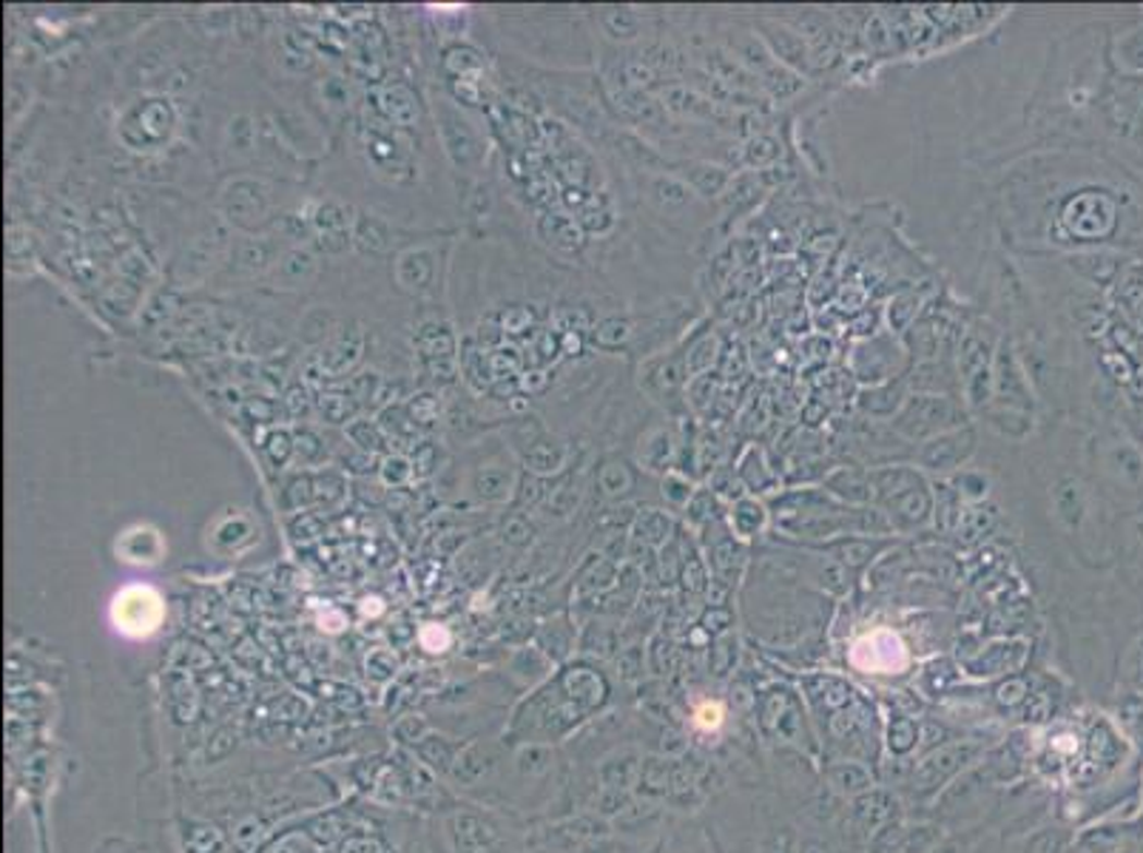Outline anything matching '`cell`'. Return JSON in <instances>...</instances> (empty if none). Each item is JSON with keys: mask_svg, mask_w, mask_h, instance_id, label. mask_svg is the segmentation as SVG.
Masks as SVG:
<instances>
[{"mask_svg": "<svg viewBox=\"0 0 1143 853\" xmlns=\"http://www.w3.org/2000/svg\"><path fill=\"white\" fill-rule=\"evenodd\" d=\"M874 503L888 515L893 533H919L933 521V484L916 464L871 470Z\"/></svg>", "mask_w": 1143, "mask_h": 853, "instance_id": "6da1fadb", "label": "cell"}, {"mask_svg": "<svg viewBox=\"0 0 1143 853\" xmlns=\"http://www.w3.org/2000/svg\"><path fill=\"white\" fill-rule=\"evenodd\" d=\"M968 422V404L961 402L959 395L911 393L899 416L890 422V430L908 444H922L941 432L959 430Z\"/></svg>", "mask_w": 1143, "mask_h": 853, "instance_id": "7a4b0ae2", "label": "cell"}, {"mask_svg": "<svg viewBox=\"0 0 1143 853\" xmlns=\"http://www.w3.org/2000/svg\"><path fill=\"white\" fill-rule=\"evenodd\" d=\"M848 365H851V376L860 381L862 387H874L885 385V381L890 379L908 376L913 358L911 353H908V348H904L893 333H881L867 336V339L853 344Z\"/></svg>", "mask_w": 1143, "mask_h": 853, "instance_id": "3957f363", "label": "cell"}, {"mask_svg": "<svg viewBox=\"0 0 1143 853\" xmlns=\"http://www.w3.org/2000/svg\"><path fill=\"white\" fill-rule=\"evenodd\" d=\"M162 618H166V606L151 586H125L111 600V623L120 635L132 641L151 637L162 626Z\"/></svg>", "mask_w": 1143, "mask_h": 853, "instance_id": "277c9868", "label": "cell"}, {"mask_svg": "<svg viewBox=\"0 0 1143 853\" xmlns=\"http://www.w3.org/2000/svg\"><path fill=\"white\" fill-rule=\"evenodd\" d=\"M976 427H973V424H964L959 430L941 432V436L931 438V441L916 444L911 459L925 475L950 478V475L959 473L961 467H968V461L973 459V452H976Z\"/></svg>", "mask_w": 1143, "mask_h": 853, "instance_id": "5b68a950", "label": "cell"}, {"mask_svg": "<svg viewBox=\"0 0 1143 853\" xmlns=\"http://www.w3.org/2000/svg\"><path fill=\"white\" fill-rule=\"evenodd\" d=\"M993 379H996V395L990 404H1005V407L1033 413L1035 399L1030 390V376L1021 367L1010 339H1001V344H998L996 358H993Z\"/></svg>", "mask_w": 1143, "mask_h": 853, "instance_id": "8992f818", "label": "cell"}, {"mask_svg": "<svg viewBox=\"0 0 1143 853\" xmlns=\"http://www.w3.org/2000/svg\"><path fill=\"white\" fill-rule=\"evenodd\" d=\"M978 754V745L973 743H953V745H941L936 752L927 754L916 768H913V791H936V788L945 785L953 773H959L961 768L968 766L970 759Z\"/></svg>", "mask_w": 1143, "mask_h": 853, "instance_id": "52a82bcc", "label": "cell"}, {"mask_svg": "<svg viewBox=\"0 0 1143 853\" xmlns=\"http://www.w3.org/2000/svg\"><path fill=\"white\" fill-rule=\"evenodd\" d=\"M757 35L763 37V44L768 46L774 58L782 63V66L794 69L797 74H808L814 66V54H811L808 40L797 32V26H788V23L779 21H757Z\"/></svg>", "mask_w": 1143, "mask_h": 853, "instance_id": "ba28073f", "label": "cell"}, {"mask_svg": "<svg viewBox=\"0 0 1143 853\" xmlns=\"http://www.w3.org/2000/svg\"><path fill=\"white\" fill-rule=\"evenodd\" d=\"M759 726L768 736L782 743H800L805 736L800 703L791 692H768L759 703Z\"/></svg>", "mask_w": 1143, "mask_h": 853, "instance_id": "9c48e42d", "label": "cell"}, {"mask_svg": "<svg viewBox=\"0 0 1143 853\" xmlns=\"http://www.w3.org/2000/svg\"><path fill=\"white\" fill-rule=\"evenodd\" d=\"M908 399H911V385H908V376H902V379H890L885 385L860 387L853 404L871 422H885V418L893 422Z\"/></svg>", "mask_w": 1143, "mask_h": 853, "instance_id": "30bf717a", "label": "cell"}, {"mask_svg": "<svg viewBox=\"0 0 1143 853\" xmlns=\"http://www.w3.org/2000/svg\"><path fill=\"white\" fill-rule=\"evenodd\" d=\"M819 487L830 498H837L846 507H871L874 503V484H871V470H862L856 464H842L825 473L819 478Z\"/></svg>", "mask_w": 1143, "mask_h": 853, "instance_id": "8fae6325", "label": "cell"}, {"mask_svg": "<svg viewBox=\"0 0 1143 853\" xmlns=\"http://www.w3.org/2000/svg\"><path fill=\"white\" fill-rule=\"evenodd\" d=\"M674 168H678L674 174H678L703 203L720 199L722 194H726V188L731 185V180H734V174H731L726 166L712 160H700V157H689V160L678 162Z\"/></svg>", "mask_w": 1143, "mask_h": 853, "instance_id": "7c38bea8", "label": "cell"}, {"mask_svg": "<svg viewBox=\"0 0 1143 853\" xmlns=\"http://www.w3.org/2000/svg\"><path fill=\"white\" fill-rule=\"evenodd\" d=\"M734 473L737 478H740V484L745 487V492H751V496L774 492V489L782 484V475H779V470L768 461V452L757 444H749L740 452Z\"/></svg>", "mask_w": 1143, "mask_h": 853, "instance_id": "4fadbf2b", "label": "cell"}, {"mask_svg": "<svg viewBox=\"0 0 1143 853\" xmlns=\"http://www.w3.org/2000/svg\"><path fill=\"white\" fill-rule=\"evenodd\" d=\"M452 837H455L459 853H498L503 845V839L496 825H489L487 819L473 817V814H464V817L459 814V817L452 819Z\"/></svg>", "mask_w": 1143, "mask_h": 853, "instance_id": "5bb4252c", "label": "cell"}, {"mask_svg": "<svg viewBox=\"0 0 1143 853\" xmlns=\"http://www.w3.org/2000/svg\"><path fill=\"white\" fill-rule=\"evenodd\" d=\"M896 808H899V803H896L893 794L881 791V788H871L867 794L853 800V819H856L862 831L876 833L881 825L893 822Z\"/></svg>", "mask_w": 1143, "mask_h": 853, "instance_id": "9a60e30c", "label": "cell"}, {"mask_svg": "<svg viewBox=\"0 0 1143 853\" xmlns=\"http://www.w3.org/2000/svg\"><path fill=\"white\" fill-rule=\"evenodd\" d=\"M888 547V540L881 538H860V535H842V538L830 540L823 549H828L830 558L839 561L848 572H860L867 563L874 561L876 555H881V549Z\"/></svg>", "mask_w": 1143, "mask_h": 853, "instance_id": "2e32d148", "label": "cell"}, {"mask_svg": "<svg viewBox=\"0 0 1143 853\" xmlns=\"http://www.w3.org/2000/svg\"><path fill=\"white\" fill-rule=\"evenodd\" d=\"M1028 657V643L1021 641H1007L996 643L990 649H984L982 655L968 666L970 674H978V678H993V674H1007V671H1016Z\"/></svg>", "mask_w": 1143, "mask_h": 853, "instance_id": "e0dca14e", "label": "cell"}, {"mask_svg": "<svg viewBox=\"0 0 1143 853\" xmlns=\"http://www.w3.org/2000/svg\"><path fill=\"white\" fill-rule=\"evenodd\" d=\"M771 521V510L765 507V501H759L757 496H743L734 498L729 507V529L737 538L751 540L757 535L765 533V526Z\"/></svg>", "mask_w": 1143, "mask_h": 853, "instance_id": "ac0fdd59", "label": "cell"}, {"mask_svg": "<svg viewBox=\"0 0 1143 853\" xmlns=\"http://www.w3.org/2000/svg\"><path fill=\"white\" fill-rule=\"evenodd\" d=\"M117 552L129 563H157L162 555V540L148 526H137L123 535V540L117 544Z\"/></svg>", "mask_w": 1143, "mask_h": 853, "instance_id": "d6986e66", "label": "cell"}, {"mask_svg": "<svg viewBox=\"0 0 1143 853\" xmlns=\"http://www.w3.org/2000/svg\"><path fill=\"white\" fill-rule=\"evenodd\" d=\"M998 524V510L993 503H970L968 510H961L959 526H956V535H959L961 544H978L982 538L996 529Z\"/></svg>", "mask_w": 1143, "mask_h": 853, "instance_id": "ffe728a7", "label": "cell"}, {"mask_svg": "<svg viewBox=\"0 0 1143 853\" xmlns=\"http://www.w3.org/2000/svg\"><path fill=\"white\" fill-rule=\"evenodd\" d=\"M961 496L956 492V487L950 484V478H939L933 482V524L941 533H956L961 519Z\"/></svg>", "mask_w": 1143, "mask_h": 853, "instance_id": "44dd1931", "label": "cell"}, {"mask_svg": "<svg viewBox=\"0 0 1143 853\" xmlns=\"http://www.w3.org/2000/svg\"><path fill=\"white\" fill-rule=\"evenodd\" d=\"M982 418H987L993 430L1005 438H1028L1033 432V413H1024V410L1005 407V404H987L982 410Z\"/></svg>", "mask_w": 1143, "mask_h": 853, "instance_id": "7402d4cb", "label": "cell"}, {"mask_svg": "<svg viewBox=\"0 0 1143 853\" xmlns=\"http://www.w3.org/2000/svg\"><path fill=\"white\" fill-rule=\"evenodd\" d=\"M825 780L834 791L846 796H862L874 788V777L862 763H834L825 768Z\"/></svg>", "mask_w": 1143, "mask_h": 853, "instance_id": "603a6c76", "label": "cell"}, {"mask_svg": "<svg viewBox=\"0 0 1143 853\" xmlns=\"http://www.w3.org/2000/svg\"><path fill=\"white\" fill-rule=\"evenodd\" d=\"M927 302L925 291H902L896 293L893 300L885 307V316H888V328L890 333H904V330L913 328V321L922 316V307Z\"/></svg>", "mask_w": 1143, "mask_h": 853, "instance_id": "cb8c5ba5", "label": "cell"}, {"mask_svg": "<svg viewBox=\"0 0 1143 853\" xmlns=\"http://www.w3.org/2000/svg\"><path fill=\"white\" fill-rule=\"evenodd\" d=\"M740 154H743V166L757 168V171H768V168H774L782 160V154L786 151H782L779 137H774V134L768 132H757L745 139Z\"/></svg>", "mask_w": 1143, "mask_h": 853, "instance_id": "d4e9b609", "label": "cell"}, {"mask_svg": "<svg viewBox=\"0 0 1143 853\" xmlns=\"http://www.w3.org/2000/svg\"><path fill=\"white\" fill-rule=\"evenodd\" d=\"M641 757L634 752H620L615 757H609L600 766V782L604 788H615V791H629L634 780H641Z\"/></svg>", "mask_w": 1143, "mask_h": 853, "instance_id": "484cf974", "label": "cell"}, {"mask_svg": "<svg viewBox=\"0 0 1143 853\" xmlns=\"http://www.w3.org/2000/svg\"><path fill=\"white\" fill-rule=\"evenodd\" d=\"M720 339L714 333H706V336H700V339H694L692 344H689V353H685V367H689V376H708V370H712V365L720 358Z\"/></svg>", "mask_w": 1143, "mask_h": 853, "instance_id": "4316f807", "label": "cell"}, {"mask_svg": "<svg viewBox=\"0 0 1143 853\" xmlns=\"http://www.w3.org/2000/svg\"><path fill=\"white\" fill-rule=\"evenodd\" d=\"M641 785L646 794H669V791H674V759H646L641 766Z\"/></svg>", "mask_w": 1143, "mask_h": 853, "instance_id": "83f0119b", "label": "cell"}, {"mask_svg": "<svg viewBox=\"0 0 1143 853\" xmlns=\"http://www.w3.org/2000/svg\"><path fill=\"white\" fill-rule=\"evenodd\" d=\"M950 484L956 487L961 501L968 503H982L984 498H987V492H990V475L976 467H961L959 473L950 475Z\"/></svg>", "mask_w": 1143, "mask_h": 853, "instance_id": "f1b7e54d", "label": "cell"}, {"mask_svg": "<svg viewBox=\"0 0 1143 853\" xmlns=\"http://www.w3.org/2000/svg\"><path fill=\"white\" fill-rule=\"evenodd\" d=\"M737 663V637L731 632L720 635L712 643V651H708V669H712L714 678H726Z\"/></svg>", "mask_w": 1143, "mask_h": 853, "instance_id": "f546056e", "label": "cell"}, {"mask_svg": "<svg viewBox=\"0 0 1143 853\" xmlns=\"http://www.w3.org/2000/svg\"><path fill=\"white\" fill-rule=\"evenodd\" d=\"M888 745L893 754H911L919 745V726L911 717H896L890 722L888 731Z\"/></svg>", "mask_w": 1143, "mask_h": 853, "instance_id": "4dcf8cb0", "label": "cell"}, {"mask_svg": "<svg viewBox=\"0 0 1143 853\" xmlns=\"http://www.w3.org/2000/svg\"><path fill=\"white\" fill-rule=\"evenodd\" d=\"M941 845V828L939 825H919L911 828L908 837H904L899 853H933Z\"/></svg>", "mask_w": 1143, "mask_h": 853, "instance_id": "1f68e13d", "label": "cell"}, {"mask_svg": "<svg viewBox=\"0 0 1143 853\" xmlns=\"http://www.w3.org/2000/svg\"><path fill=\"white\" fill-rule=\"evenodd\" d=\"M694 496H697V489H694V482L689 478V475L666 473L664 498L671 503V507H674V510H685V507L692 503Z\"/></svg>", "mask_w": 1143, "mask_h": 853, "instance_id": "d6a6232c", "label": "cell"}, {"mask_svg": "<svg viewBox=\"0 0 1143 853\" xmlns=\"http://www.w3.org/2000/svg\"><path fill=\"white\" fill-rule=\"evenodd\" d=\"M908 831H911V828H908L904 822H899V819L881 825L879 831L871 837V853H899V848H902Z\"/></svg>", "mask_w": 1143, "mask_h": 853, "instance_id": "836d02e7", "label": "cell"}, {"mask_svg": "<svg viewBox=\"0 0 1143 853\" xmlns=\"http://www.w3.org/2000/svg\"><path fill=\"white\" fill-rule=\"evenodd\" d=\"M671 529H674V524H671V519L666 512L652 510L641 519V538L646 540V544H666Z\"/></svg>", "mask_w": 1143, "mask_h": 853, "instance_id": "e575fe53", "label": "cell"}, {"mask_svg": "<svg viewBox=\"0 0 1143 853\" xmlns=\"http://www.w3.org/2000/svg\"><path fill=\"white\" fill-rule=\"evenodd\" d=\"M683 581L689 592H706L708 589V572L706 561L700 558L697 549H689V555L683 558Z\"/></svg>", "mask_w": 1143, "mask_h": 853, "instance_id": "d590c367", "label": "cell"}, {"mask_svg": "<svg viewBox=\"0 0 1143 853\" xmlns=\"http://www.w3.org/2000/svg\"><path fill=\"white\" fill-rule=\"evenodd\" d=\"M731 626V609L729 606H708L703 618H700V629L708 632V635H726Z\"/></svg>", "mask_w": 1143, "mask_h": 853, "instance_id": "8d00e7d4", "label": "cell"}, {"mask_svg": "<svg viewBox=\"0 0 1143 853\" xmlns=\"http://www.w3.org/2000/svg\"><path fill=\"white\" fill-rule=\"evenodd\" d=\"M763 853H800V837L791 828H777L765 839Z\"/></svg>", "mask_w": 1143, "mask_h": 853, "instance_id": "74e56055", "label": "cell"}, {"mask_svg": "<svg viewBox=\"0 0 1143 853\" xmlns=\"http://www.w3.org/2000/svg\"><path fill=\"white\" fill-rule=\"evenodd\" d=\"M1028 683L1021 678H1010L1007 683H1001V686L996 689V700L1001 703V706H1019V703L1028 700Z\"/></svg>", "mask_w": 1143, "mask_h": 853, "instance_id": "f35d334b", "label": "cell"}, {"mask_svg": "<svg viewBox=\"0 0 1143 853\" xmlns=\"http://www.w3.org/2000/svg\"><path fill=\"white\" fill-rule=\"evenodd\" d=\"M1061 851V837L1053 831H1044L1030 842L1028 853H1058Z\"/></svg>", "mask_w": 1143, "mask_h": 853, "instance_id": "ab89813d", "label": "cell"}, {"mask_svg": "<svg viewBox=\"0 0 1143 853\" xmlns=\"http://www.w3.org/2000/svg\"><path fill=\"white\" fill-rule=\"evenodd\" d=\"M577 853H629V851L623 845H618V842H612V839H589V842H583Z\"/></svg>", "mask_w": 1143, "mask_h": 853, "instance_id": "60d3db41", "label": "cell"}, {"mask_svg": "<svg viewBox=\"0 0 1143 853\" xmlns=\"http://www.w3.org/2000/svg\"><path fill=\"white\" fill-rule=\"evenodd\" d=\"M1047 717H1049V700H1047V697H1044V694H1030L1028 720L1042 722V720H1047Z\"/></svg>", "mask_w": 1143, "mask_h": 853, "instance_id": "b9f144b4", "label": "cell"}, {"mask_svg": "<svg viewBox=\"0 0 1143 853\" xmlns=\"http://www.w3.org/2000/svg\"><path fill=\"white\" fill-rule=\"evenodd\" d=\"M700 726L703 729H714V726H720V717H722V708L714 703V706H703L700 708Z\"/></svg>", "mask_w": 1143, "mask_h": 853, "instance_id": "7bdbcfd3", "label": "cell"}, {"mask_svg": "<svg viewBox=\"0 0 1143 853\" xmlns=\"http://www.w3.org/2000/svg\"><path fill=\"white\" fill-rule=\"evenodd\" d=\"M800 853H834V848H830L825 839L808 837V839H800Z\"/></svg>", "mask_w": 1143, "mask_h": 853, "instance_id": "ee69618b", "label": "cell"}, {"mask_svg": "<svg viewBox=\"0 0 1143 853\" xmlns=\"http://www.w3.org/2000/svg\"><path fill=\"white\" fill-rule=\"evenodd\" d=\"M933 853H968V842H961V839H947V842H941V845Z\"/></svg>", "mask_w": 1143, "mask_h": 853, "instance_id": "f6af8a7d", "label": "cell"}]
</instances>
